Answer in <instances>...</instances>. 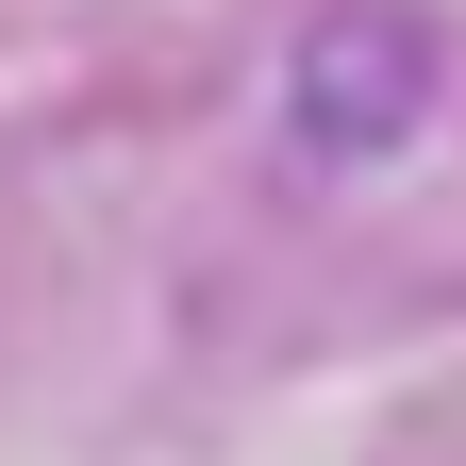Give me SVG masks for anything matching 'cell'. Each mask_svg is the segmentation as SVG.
Returning <instances> with one entry per match:
<instances>
[{
	"label": "cell",
	"instance_id": "obj_1",
	"mask_svg": "<svg viewBox=\"0 0 466 466\" xmlns=\"http://www.w3.org/2000/svg\"><path fill=\"white\" fill-rule=\"evenodd\" d=\"M433 100H450V50H433L417 0H317L300 50H283V134H300L317 167H383V150H417Z\"/></svg>",
	"mask_w": 466,
	"mask_h": 466
}]
</instances>
